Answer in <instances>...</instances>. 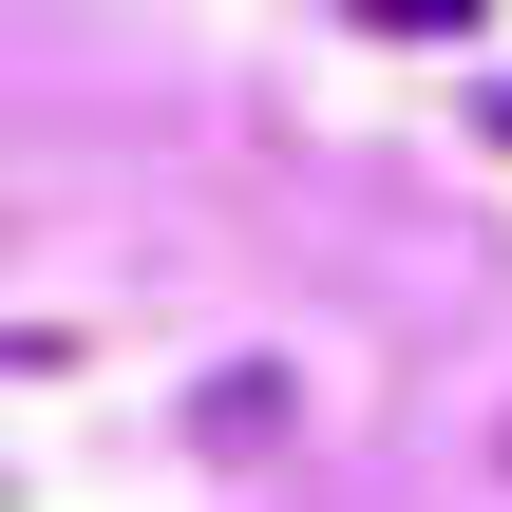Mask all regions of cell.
Returning a JSON list of instances; mask_svg holds the SVG:
<instances>
[{
	"instance_id": "obj_1",
	"label": "cell",
	"mask_w": 512,
	"mask_h": 512,
	"mask_svg": "<svg viewBox=\"0 0 512 512\" xmlns=\"http://www.w3.org/2000/svg\"><path fill=\"white\" fill-rule=\"evenodd\" d=\"M38 361H76V342L57 323H0V380H38Z\"/></svg>"
}]
</instances>
